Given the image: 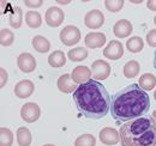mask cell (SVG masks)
I'll return each mask as SVG.
<instances>
[{"mask_svg": "<svg viewBox=\"0 0 156 146\" xmlns=\"http://www.w3.org/2000/svg\"><path fill=\"white\" fill-rule=\"evenodd\" d=\"M150 108L149 95L139 88L138 84H131L114 93L111 101V114L119 121H131L144 115Z\"/></svg>", "mask_w": 156, "mask_h": 146, "instance_id": "obj_1", "label": "cell"}, {"mask_svg": "<svg viewBox=\"0 0 156 146\" xmlns=\"http://www.w3.org/2000/svg\"><path fill=\"white\" fill-rule=\"evenodd\" d=\"M72 96L77 109L88 119H102L111 108L108 91L98 80L90 79L79 85Z\"/></svg>", "mask_w": 156, "mask_h": 146, "instance_id": "obj_2", "label": "cell"}, {"mask_svg": "<svg viewBox=\"0 0 156 146\" xmlns=\"http://www.w3.org/2000/svg\"><path fill=\"white\" fill-rule=\"evenodd\" d=\"M119 134L122 146H156V122L150 116L127 121L120 127Z\"/></svg>", "mask_w": 156, "mask_h": 146, "instance_id": "obj_3", "label": "cell"}, {"mask_svg": "<svg viewBox=\"0 0 156 146\" xmlns=\"http://www.w3.org/2000/svg\"><path fill=\"white\" fill-rule=\"evenodd\" d=\"M80 30L75 25H67L60 31V41L67 47L77 44L80 41Z\"/></svg>", "mask_w": 156, "mask_h": 146, "instance_id": "obj_4", "label": "cell"}, {"mask_svg": "<svg viewBox=\"0 0 156 146\" xmlns=\"http://www.w3.org/2000/svg\"><path fill=\"white\" fill-rule=\"evenodd\" d=\"M40 115H41V109L34 102H28L20 108V117L28 123H33L37 121Z\"/></svg>", "mask_w": 156, "mask_h": 146, "instance_id": "obj_5", "label": "cell"}, {"mask_svg": "<svg viewBox=\"0 0 156 146\" xmlns=\"http://www.w3.org/2000/svg\"><path fill=\"white\" fill-rule=\"evenodd\" d=\"M65 19V13L61 9H59L57 6H52L46 11L44 15V20L47 23L48 26L51 28H58L62 24Z\"/></svg>", "mask_w": 156, "mask_h": 146, "instance_id": "obj_6", "label": "cell"}, {"mask_svg": "<svg viewBox=\"0 0 156 146\" xmlns=\"http://www.w3.org/2000/svg\"><path fill=\"white\" fill-rule=\"evenodd\" d=\"M91 72L95 80H105L111 74V65L105 60H96L91 64Z\"/></svg>", "mask_w": 156, "mask_h": 146, "instance_id": "obj_7", "label": "cell"}, {"mask_svg": "<svg viewBox=\"0 0 156 146\" xmlns=\"http://www.w3.org/2000/svg\"><path fill=\"white\" fill-rule=\"evenodd\" d=\"M105 23V15L100 10H91L84 17V24L89 29H100Z\"/></svg>", "mask_w": 156, "mask_h": 146, "instance_id": "obj_8", "label": "cell"}, {"mask_svg": "<svg viewBox=\"0 0 156 146\" xmlns=\"http://www.w3.org/2000/svg\"><path fill=\"white\" fill-rule=\"evenodd\" d=\"M100 141L105 145H117L120 141V134L115 128L105 127L100 130Z\"/></svg>", "mask_w": 156, "mask_h": 146, "instance_id": "obj_9", "label": "cell"}, {"mask_svg": "<svg viewBox=\"0 0 156 146\" xmlns=\"http://www.w3.org/2000/svg\"><path fill=\"white\" fill-rule=\"evenodd\" d=\"M122 55H124V46L118 40L111 41L103 49V56L109 60H118Z\"/></svg>", "mask_w": 156, "mask_h": 146, "instance_id": "obj_10", "label": "cell"}, {"mask_svg": "<svg viewBox=\"0 0 156 146\" xmlns=\"http://www.w3.org/2000/svg\"><path fill=\"white\" fill-rule=\"evenodd\" d=\"M17 65L24 73H31L36 70V59L30 53H22L17 57Z\"/></svg>", "mask_w": 156, "mask_h": 146, "instance_id": "obj_11", "label": "cell"}, {"mask_svg": "<svg viewBox=\"0 0 156 146\" xmlns=\"http://www.w3.org/2000/svg\"><path fill=\"white\" fill-rule=\"evenodd\" d=\"M35 90V85L31 80L29 79H24V80H20L18 82L16 85H15V95L18 97V98H28L33 95V92Z\"/></svg>", "mask_w": 156, "mask_h": 146, "instance_id": "obj_12", "label": "cell"}, {"mask_svg": "<svg viewBox=\"0 0 156 146\" xmlns=\"http://www.w3.org/2000/svg\"><path fill=\"white\" fill-rule=\"evenodd\" d=\"M91 75H93L91 68H89L88 66H77L72 70V73H71L72 80L76 84H79V85L89 82Z\"/></svg>", "mask_w": 156, "mask_h": 146, "instance_id": "obj_13", "label": "cell"}, {"mask_svg": "<svg viewBox=\"0 0 156 146\" xmlns=\"http://www.w3.org/2000/svg\"><path fill=\"white\" fill-rule=\"evenodd\" d=\"M133 31V26L132 23L127 19H120L113 26V33L118 38H125L131 35V33Z\"/></svg>", "mask_w": 156, "mask_h": 146, "instance_id": "obj_14", "label": "cell"}, {"mask_svg": "<svg viewBox=\"0 0 156 146\" xmlns=\"http://www.w3.org/2000/svg\"><path fill=\"white\" fill-rule=\"evenodd\" d=\"M57 85H58L59 91L62 92V93H71V92H75L77 90L76 83L72 80L71 74H67V73L61 74L59 77Z\"/></svg>", "mask_w": 156, "mask_h": 146, "instance_id": "obj_15", "label": "cell"}, {"mask_svg": "<svg viewBox=\"0 0 156 146\" xmlns=\"http://www.w3.org/2000/svg\"><path fill=\"white\" fill-rule=\"evenodd\" d=\"M85 46L90 49H96L102 47L106 43V35L103 33H98V31H94V33H89L85 38H84Z\"/></svg>", "mask_w": 156, "mask_h": 146, "instance_id": "obj_16", "label": "cell"}, {"mask_svg": "<svg viewBox=\"0 0 156 146\" xmlns=\"http://www.w3.org/2000/svg\"><path fill=\"white\" fill-rule=\"evenodd\" d=\"M138 85L144 91H151L156 86V77L151 73H145L139 78Z\"/></svg>", "mask_w": 156, "mask_h": 146, "instance_id": "obj_17", "label": "cell"}, {"mask_svg": "<svg viewBox=\"0 0 156 146\" xmlns=\"http://www.w3.org/2000/svg\"><path fill=\"white\" fill-rule=\"evenodd\" d=\"M33 47L39 53H47L51 49V43L44 36L36 35L33 38Z\"/></svg>", "mask_w": 156, "mask_h": 146, "instance_id": "obj_18", "label": "cell"}, {"mask_svg": "<svg viewBox=\"0 0 156 146\" xmlns=\"http://www.w3.org/2000/svg\"><path fill=\"white\" fill-rule=\"evenodd\" d=\"M139 71H140V65H139V62L136 61V60H130V61H127V62L124 65V70H122L124 75H125L126 78H129V79L137 77V75L139 74Z\"/></svg>", "mask_w": 156, "mask_h": 146, "instance_id": "obj_19", "label": "cell"}, {"mask_svg": "<svg viewBox=\"0 0 156 146\" xmlns=\"http://www.w3.org/2000/svg\"><path fill=\"white\" fill-rule=\"evenodd\" d=\"M48 64L54 68L62 67L66 64V56L64 54V52L62 50H54L48 56Z\"/></svg>", "mask_w": 156, "mask_h": 146, "instance_id": "obj_20", "label": "cell"}, {"mask_svg": "<svg viewBox=\"0 0 156 146\" xmlns=\"http://www.w3.org/2000/svg\"><path fill=\"white\" fill-rule=\"evenodd\" d=\"M25 23L31 29H37L42 24V17L37 11H28L25 13Z\"/></svg>", "mask_w": 156, "mask_h": 146, "instance_id": "obj_21", "label": "cell"}, {"mask_svg": "<svg viewBox=\"0 0 156 146\" xmlns=\"http://www.w3.org/2000/svg\"><path fill=\"white\" fill-rule=\"evenodd\" d=\"M17 135V143L20 146H30L31 144V133L27 127H20L16 132Z\"/></svg>", "mask_w": 156, "mask_h": 146, "instance_id": "obj_22", "label": "cell"}, {"mask_svg": "<svg viewBox=\"0 0 156 146\" xmlns=\"http://www.w3.org/2000/svg\"><path fill=\"white\" fill-rule=\"evenodd\" d=\"M126 48L131 53H139L144 48V41L139 36H132L126 41Z\"/></svg>", "mask_w": 156, "mask_h": 146, "instance_id": "obj_23", "label": "cell"}, {"mask_svg": "<svg viewBox=\"0 0 156 146\" xmlns=\"http://www.w3.org/2000/svg\"><path fill=\"white\" fill-rule=\"evenodd\" d=\"M67 56L71 61H75V62H79V61H83L88 57V49L87 48H83V47H76L71 50H69Z\"/></svg>", "mask_w": 156, "mask_h": 146, "instance_id": "obj_24", "label": "cell"}, {"mask_svg": "<svg viewBox=\"0 0 156 146\" xmlns=\"http://www.w3.org/2000/svg\"><path fill=\"white\" fill-rule=\"evenodd\" d=\"M10 25L13 29H20L23 23V11L20 6H16L10 15Z\"/></svg>", "mask_w": 156, "mask_h": 146, "instance_id": "obj_25", "label": "cell"}, {"mask_svg": "<svg viewBox=\"0 0 156 146\" xmlns=\"http://www.w3.org/2000/svg\"><path fill=\"white\" fill-rule=\"evenodd\" d=\"M13 144V133L10 128H0V146H12Z\"/></svg>", "mask_w": 156, "mask_h": 146, "instance_id": "obj_26", "label": "cell"}, {"mask_svg": "<svg viewBox=\"0 0 156 146\" xmlns=\"http://www.w3.org/2000/svg\"><path fill=\"white\" fill-rule=\"evenodd\" d=\"M96 145V139L93 134L85 133L79 135L75 140V146H95Z\"/></svg>", "mask_w": 156, "mask_h": 146, "instance_id": "obj_27", "label": "cell"}, {"mask_svg": "<svg viewBox=\"0 0 156 146\" xmlns=\"http://www.w3.org/2000/svg\"><path fill=\"white\" fill-rule=\"evenodd\" d=\"M15 41V35L10 29L0 30V43L2 47H10Z\"/></svg>", "mask_w": 156, "mask_h": 146, "instance_id": "obj_28", "label": "cell"}, {"mask_svg": "<svg viewBox=\"0 0 156 146\" xmlns=\"http://www.w3.org/2000/svg\"><path fill=\"white\" fill-rule=\"evenodd\" d=\"M124 4H125L124 0H105V6H106V9H107L109 12H113V13L119 12V11L122 9Z\"/></svg>", "mask_w": 156, "mask_h": 146, "instance_id": "obj_29", "label": "cell"}, {"mask_svg": "<svg viewBox=\"0 0 156 146\" xmlns=\"http://www.w3.org/2000/svg\"><path fill=\"white\" fill-rule=\"evenodd\" d=\"M147 43L150 47H156V29L150 30L147 34Z\"/></svg>", "mask_w": 156, "mask_h": 146, "instance_id": "obj_30", "label": "cell"}, {"mask_svg": "<svg viewBox=\"0 0 156 146\" xmlns=\"http://www.w3.org/2000/svg\"><path fill=\"white\" fill-rule=\"evenodd\" d=\"M24 5L29 9H37L43 5L42 0H24Z\"/></svg>", "mask_w": 156, "mask_h": 146, "instance_id": "obj_31", "label": "cell"}, {"mask_svg": "<svg viewBox=\"0 0 156 146\" xmlns=\"http://www.w3.org/2000/svg\"><path fill=\"white\" fill-rule=\"evenodd\" d=\"M0 74H1V80H0V88L2 89L5 86V84L7 83V79H9V74L6 72V70L4 67L0 68Z\"/></svg>", "mask_w": 156, "mask_h": 146, "instance_id": "obj_32", "label": "cell"}, {"mask_svg": "<svg viewBox=\"0 0 156 146\" xmlns=\"http://www.w3.org/2000/svg\"><path fill=\"white\" fill-rule=\"evenodd\" d=\"M147 7L151 11H156V0H148L147 1Z\"/></svg>", "mask_w": 156, "mask_h": 146, "instance_id": "obj_33", "label": "cell"}, {"mask_svg": "<svg viewBox=\"0 0 156 146\" xmlns=\"http://www.w3.org/2000/svg\"><path fill=\"white\" fill-rule=\"evenodd\" d=\"M58 4H61V5H67L70 4V0H57Z\"/></svg>", "mask_w": 156, "mask_h": 146, "instance_id": "obj_34", "label": "cell"}, {"mask_svg": "<svg viewBox=\"0 0 156 146\" xmlns=\"http://www.w3.org/2000/svg\"><path fill=\"white\" fill-rule=\"evenodd\" d=\"M131 2H133V4H142V0H131Z\"/></svg>", "mask_w": 156, "mask_h": 146, "instance_id": "obj_35", "label": "cell"}, {"mask_svg": "<svg viewBox=\"0 0 156 146\" xmlns=\"http://www.w3.org/2000/svg\"><path fill=\"white\" fill-rule=\"evenodd\" d=\"M154 66H155V70H156V50H155V55H154Z\"/></svg>", "mask_w": 156, "mask_h": 146, "instance_id": "obj_36", "label": "cell"}, {"mask_svg": "<svg viewBox=\"0 0 156 146\" xmlns=\"http://www.w3.org/2000/svg\"><path fill=\"white\" fill-rule=\"evenodd\" d=\"M153 117L156 120V110H154V111H153Z\"/></svg>", "mask_w": 156, "mask_h": 146, "instance_id": "obj_37", "label": "cell"}, {"mask_svg": "<svg viewBox=\"0 0 156 146\" xmlns=\"http://www.w3.org/2000/svg\"><path fill=\"white\" fill-rule=\"evenodd\" d=\"M42 146H55V145H53V144H46V145H42Z\"/></svg>", "mask_w": 156, "mask_h": 146, "instance_id": "obj_38", "label": "cell"}, {"mask_svg": "<svg viewBox=\"0 0 156 146\" xmlns=\"http://www.w3.org/2000/svg\"><path fill=\"white\" fill-rule=\"evenodd\" d=\"M154 98H155V101H156V90H155V92H154Z\"/></svg>", "mask_w": 156, "mask_h": 146, "instance_id": "obj_39", "label": "cell"}, {"mask_svg": "<svg viewBox=\"0 0 156 146\" xmlns=\"http://www.w3.org/2000/svg\"><path fill=\"white\" fill-rule=\"evenodd\" d=\"M154 23H155V25H156V16L154 17Z\"/></svg>", "mask_w": 156, "mask_h": 146, "instance_id": "obj_40", "label": "cell"}]
</instances>
